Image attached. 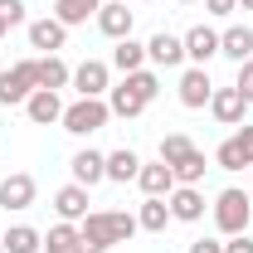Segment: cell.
I'll return each mask as SVG.
<instances>
[{"mask_svg": "<svg viewBox=\"0 0 253 253\" xmlns=\"http://www.w3.org/2000/svg\"><path fill=\"white\" fill-rule=\"evenodd\" d=\"M73 253H102V249H97V244H88V239H83V244H78V249H73Z\"/></svg>", "mask_w": 253, "mask_h": 253, "instance_id": "36", "label": "cell"}, {"mask_svg": "<svg viewBox=\"0 0 253 253\" xmlns=\"http://www.w3.org/2000/svg\"><path fill=\"white\" fill-rule=\"evenodd\" d=\"M190 253H224V244H219V239H195Z\"/></svg>", "mask_w": 253, "mask_h": 253, "instance_id": "35", "label": "cell"}, {"mask_svg": "<svg viewBox=\"0 0 253 253\" xmlns=\"http://www.w3.org/2000/svg\"><path fill=\"white\" fill-rule=\"evenodd\" d=\"M214 224H219V234H244L253 224V200L244 190H219V200H214Z\"/></svg>", "mask_w": 253, "mask_h": 253, "instance_id": "2", "label": "cell"}, {"mask_svg": "<svg viewBox=\"0 0 253 253\" xmlns=\"http://www.w3.org/2000/svg\"><path fill=\"white\" fill-rule=\"evenodd\" d=\"M180 5H190V0H180Z\"/></svg>", "mask_w": 253, "mask_h": 253, "instance_id": "40", "label": "cell"}, {"mask_svg": "<svg viewBox=\"0 0 253 253\" xmlns=\"http://www.w3.org/2000/svg\"><path fill=\"white\" fill-rule=\"evenodd\" d=\"M210 97H214L210 73H205V68H185V73H180V102H185V107H205Z\"/></svg>", "mask_w": 253, "mask_h": 253, "instance_id": "13", "label": "cell"}, {"mask_svg": "<svg viewBox=\"0 0 253 253\" xmlns=\"http://www.w3.org/2000/svg\"><path fill=\"white\" fill-rule=\"evenodd\" d=\"M214 161H219V170H244V166H253V126H239L219 151H214Z\"/></svg>", "mask_w": 253, "mask_h": 253, "instance_id": "5", "label": "cell"}, {"mask_svg": "<svg viewBox=\"0 0 253 253\" xmlns=\"http://www.w3.org/2000/svg\"><path fill=\"white\" fill-rule=\"evenodd\" d=\"M146 59L161 63V68H175V63H185V39H175V34H151V44H146Z\"/></svg>", "mask_w": 253, "mask_h": 253, "instance_id": "12", "label": "cell"}, {"mask_svg": "<svg viewBox=\"0 0 253 253\" xmlns=\"http://www.w3.org/2000/svg\"><path fill=\"white\" fill-rule=\"evenodd\" d=\"M136 170H141V161H136V151H126V146L107 156V180H117V185L136 180Z\"/></svg>", "mask_w": 253, "mask_h": 253, "instance_id": "25", "label": "cell"}, {"mask_svg": "<svg viewBox=\"0 0 253 253\" xmlns=\"http://www.w3.org/2000/svg\"><path fill=\"white\" fill-rule=\"evenodd\" d=\"M219 54L234 59V63L253 59V30H249V25H229V30L219 34Z\"/></svg>", "mask_w": 253, "mask_h": 253, "instance_id": "18", "label": "cell"}, {"mask_svg": "<svg viewBox=\"0 0 253 253\" xmlns=\"http://www.w3.org/2000/svg\"><path fill=\"white\" fill-rule=\"evenodd\" d=\"M73 88H78V97H102L107 93V63L102 59H83L73 68Z\"/></svg>", "mask_w": 253, "mask_h": 253, "instance_id": "8", "label": "cell"}, {"mask_svg": "<svg viewBox=\"0 0 253 253\" xmlns=\"http://www.w3.org/2000/svg\"><path fill=\"white\" fill-rule=\"evenodd\" d=\"M107 107H112V117H141V112H146V97L122 78V88H112V102H107Z\"/></svg>", "mask_w": 253, "mask_h": 253, "instance_id": "21", "label": "cell"}, {"mask_svg": "<svg viewBox=\"0 0 253 253\" xmlns=\"http://www.w3.org/2000/svg\"><path fill=\"white\" fill-rule=\"evenodd\" d=\"M78 244H83V234H78V229H73L68 219H63V224H54V229L44 234V249H49V253H73Z\"/></svg>", "mask_w": 253, "mask_h": 253, "instance_id": "28", "label": "cell"}, {"mask_svg": "<svg viewBox=\"0 0 253 253\" xmlns=\"http://www.w3.org/2000/svg\"><path fill=\"white\" fill-rule=\"evenodd\" d=\"M25 112H30V122H34V126L63 122V102H59V93H49V88H34L30 102H25Z\"/></svg>", "mask_w": 253, "mask_h": 253, "instance_id": "10", "label": "cell"}, {"mask_svg": "<svg viewBox=\"0 0 253 253\" xmlns=\"http://www.w3.org/2000/svg\"><path fill=\"white\" fill-rule=\"evenodd\" d=\"M0 244H5V253H39V249H44V234L30 229V224H15Z\"/></svg>", "mask_w": 253, "mask_h": 253, "instance_id": "22", "label": "cell"}, {"mask_svg": "<svg viewBox=\"0 0 253 253\" xmlns=\"http://www.w3.org/2000/svg\"><path fill=\"white\" fill-rule=\"evenodd\" d=\"M205 10H210V15H234V10H239V0H205Z\"/></svg>", "mask_w": 253, "mask_h": 253, "instance_id": "33", "label": "cell"}, {"mask_svg": "<svg viewBox=\"0 0 253 253\" xmlns=\"http://www.w3.org/2000/svg\"><path fill=\"white\" fill-rule=\"evenodd\" d=\"M30 205H34V175L15 170V175L0 180V210H5V214H10V210H30Z\"/></svg>", "mask_w": 253, "mask_h": 253, "instance_id": "6", "label": "cell"}, {"mask_svg": "<svg viewBox=\"0 0 253 253\" xmlns=\"http://www.w3.org/2000/svg\"><path fill=\"white\" fill-rule=\"evenodd\" d=\"M63 39H68V30H63L54 15H44V20H30V44H34V49L54 54V49H63Z\"/></svg>", "mask_w": 253, "mask_h": 253, "instance_id": "17", "label": "cell"}, {"mask_svg": "<svg viewBox=\"0 0 253 253\" xmlns=\"http://www.w3.org/2000/svg\"><path fill=\"white\" fill-rule=\"evenodd\" d=\"M166 205H170V219H180V224H195L200 214H205V195L195 185H175L170 195H166Z\"/></svg>", "mask_w": 253, "mask_h": 253, "instance_id": "7", "label": "cell"}, {"mask_svg": "<svg viewBox=\"0 0 253 253\" xmlns=\"http://www.w3.org/2000/svg\"><path fill=\"white\" fill-rule=\"evenodd\" d=\"M0 20L5 25H25V0H0Z\"/></svg>", "mask_w": 253, "mask_h": 253, "instance_id": "31", "label": "cell"}, {"mask_svg": "<svg viewBox=\"0 0 253 253\" xmlns=\"http://www.w3.org/2000/svg\"><path fill=\"white\" fill-rule=\"evenodd\" d=\"M136 185L146 190V195H156V200H166V195L175 190V170H170L166 161H151V166L136 170Z\"/></svg>", "mask_w": 253, "mask_h": 253, "instance_id": "14", "label": "cell"}, {"mask_svg": "<svg viewBox=\"0 0 253 253\" xmlns=\"http://www.w3.org/2000/svg\"><path fill=\"white\" fill-rule=\"evenodd\" d=\"M136 229H141V224L131 219V214H122V210H97V214L83 219L78 234H83L88 244H97V249H107V244H126Z\"/></svg>", "mask_w": 253, "mask_h": 253, "instance_id": "1", "label": "cell"}, {"mask_svg": "<svg viewBox=\"0 0 253 253\" xmlns=\"http://www.w3.org/2000/svg\"><path fill=\"white\" fill-rule=\"evenodd\" d=\"M97 30L107 34V39H126V34H131V10H126V0H112V5L97 10Z\"/></svg>", "mask_w": 253, "mask_h": 253, "instance_id": "16", "label": "cell"}, {"mask_svg": "<svg viewBox=\"0 0 253 253\" xmlns=\"http://www.w3.org/2000/svg\"><path fill=\"white\" fill-rule=\"evenodd\" d=\"M126 83H131L136 93L146 97V102H151V97L161 93V78H156V73H151V68H136V73H126Z\"/></svg>", "mask_w": 253, "mask_h": 253, "instance_id": "30", "label": "cell"}, {"mask_svg": "<svg viewBox=\"0 0 253 253\" xmlns=\"http://www.w3.org/2000/svg\"><path fill=\"white\" fill-rule=\"evenodd\" d=\"M54 210H59V219H88V185H78V180H73V185H63L59 195H54Z\"/></svg>", "mask_w": 253, "mask_h": 253, "instance_id": "15", "label": "cell"}, {"mask_svg": "<svg viewBox=\"0 0 253 253\" xmlns=\"http://www.w3.org/2000/svg\"><path fill=\"white\" fill-rule=\"evenodd\" d=\"M112 63L122 68V73H136V68H146V44H136L131 34L117 39V49H112Z\"/></svg>", "mask_w": 253, "mask_h": 253, "instance_id": "23", "label": "cell"}, {"mask_svg": "<svg viewBox=\"0 0 253 253\" xmlns=\"http://www.w3.org/2000/svg\"><path fill=\"white\" fill-rule=\"evenodd\" d=\"M63 83H73V73H68V63L59 54H49V59H39V88H49V93H59Z\"/></svg>", "mask_w": 253, "mask_h": 253, "instance_id": "24", "label": "cell"}, {"mask_svg": "<svg viewBox=\"0 0 253 253\" xmlns=\"http://www.w3.org/2000/svg\"><path fill=\"white\" fill-rule=\"evenodd\" d=\"M239 93H244V102H253V59L239 63V83H234Z\"/></svg>", "mask_w": 253, "mask_h": 253, "instance_id": "32", "label": "cell"}, {"mask_svg": "<svg viewBox=\"0 0 253 253\" xmlns=\"http://www.w3.org/2000/svg\"><path fill=\"white\" fill-rule=\"evenodd\" d=\"M5 30H10V25H5V20H0V39H5Z\"/></svg>", "mask_w": 253, "mask_h": 253, "instance_id": "37", "label": "cell"}, {"mask_svg": "<svg viewBox=\"0 0 253 253\" xmlns=\"http://www.w3.org/2000/svg\"><path fill=\"white\" fill-rule=\"evenodd\" d=\"M136 224H141L146 234H161V229L170 224V205H166V200H156V195H146V205H141Z\"/></svg>", "mask_w": 253, "mask_h": 253, "instance_id": "26", "label": "cell"}, {"mask_svg": "<svg viewBox=\"0 0 253 253\" xmlns=\"http://www.w3.org/2000/svg\"><path fill=\"white\" fill-rule=\"evenodd\" d=\"M214 54H219V34L210 30V25H195L185 34V59H195V68H205Z\"/></svg>", "mask_w": 253, "mask_h": 253, "instance_id": "11", "label": "cell"}, {"mask_svg": "<svg viewBox=\"0 0 253 253\" xmlns=\"http://www.w3.org/2000/svg\"><path fill=\"white\" fill-rule=\"evenodd\" d=\"M0 253H5V244H0Z\"/></svg>", "mask_w": 253, "mask_h": 253, "instance_id": "39", "label": "cell"}, {"mask_svg": "<svg viewBox=\"0 0 253 253\" xmlns=\"http://www.w3.org/2000/svg\"><path fill=\"white\" fill-rule=\"evenodd\" d=\"M39 88V59H20L15 68L0 73V102L15 107V102H30V93Z\"/></svg>", "mask_w": 253, "mask_h": 253, "instance_id": "4", "label": "cell"}, {"mask_svg": "<svg viewBox=\"0 0 253 253\" xmlns=\"http://www.w3.org/2000/svg\"><path fill=\"white\" fill-rule=\"evenodd\" d=\"M224 253H253V239L249 234H234V239L224 244Z\"/></svg>", "mask_w": 253, "mask_h": 253, "instance_id": "34", "label": "cell"}, {"mask_svg": "<svg viewBox=\"0 0 253 253\" xmlns=\"http://www.w3.org/2000/svg\"><path fill=\"white\" fill-rule=\"evenodd\" d=\"M239 5H244V10H253V0H239Z\"/></svg>", "mask_w": 253, "mask_h": 253, "instance_id": "38", "label": "cell"}, {"mask_svg": "<svg viewBox=\"0 0 253 253\" xmlns=\"http://www.w3.org/2000/svg\"><path fill=\"white\" fill-rule=\"evenodd\" d=\"M210 112H214L224 126H239V122H244V112H249V102H244V93H239V88H214Z\"/></svg>", "mask_w": 253, "mask_h": 253, "instance_id": "9", "label": "cell"}, {"mask_svg": "<svg viewBox=\"0 0 253 253\" xmlns=\"http://www.w3.org/2000/svg\"><path fill=\"white\" fill-rule=\"evenodd\" d=\"M97 10H102V0H59V5H54V20H59L63 30H68V25L97 20Z\"/></svg>", "mask_w": 253, "mask_h": 253, "instance_id": "20", "label": "cell"}, {"mask_svg": "<svg viewBox=\"0 0 253 253\" xmlns=\"http://www.w3.org/2000/svg\"><path fill=\"white\" fill-rule=\"evenodd\" d=\"M112 117V107L102 102V97H78L73 107H63V131H73V136H93L102 131Z\"/></svg>", "mask_w": 253, "mask_h": 253, "instance_id": "3", "label": "cell"}, {"mask_svg": "<svg viewBox=\"0 0 253 253\" xmlns=\"http://www.w3.org/2000/svg\"><path fill=\"white\" fill-rule=\"evenodd\" d=\"M170 170H175V185H200V180H205V151L195 146V151H190V156H180Z\"/></svg>", "mask_w": 253, "mask_h": 253, "instance_id": "27", "label": "cell"}, {"mask_svg": "<svg viewBox=\"0 0 253 253\" xmlns=\"http://www.w3.org/2000/svg\"><path fill=\"white\" fill-rule=\"evenodd\" d=\"M190 151H195V141H190L185 131H170V136L161 141V161H166V166H175V161L190 156Z\"/></svg>", "mask_w": 253, "mask_h": 253, "instance_id": "29", "label": "cell"}, {"mask_svg": "<svg viewBox=\"0 0 253 253\" xmlns=\"http://www.w3.org/2000/svg\"><path fill=\"white\" fill-rule=\"evenodd\" d=\"M73 180H78V185L107 180V156H102V151H78V156H73Z\"/></svg>", "mask_w": 253, "mask_h": 253, "instance_id": "19", "label": "cell"}]
</instances>
